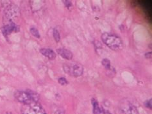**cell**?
I'll use <instances>...</instances> for the list:
<instances>
[{"label":"cell","instance_id":"obj_9","mask_svg":"<svg viewBox=\"0 0 152 114\" xmlns=\"http://www.w3.org/2000/svg\"><path fill=\"white\" fill-rule=\"evenodd\" d=\"M92 104L93 107V114H99L101 110V108L99 107L98 102L94 98L92 99Z\"/></svg>","mask_w":152,"mask_h":114},{"label":"cell","instance_id":"obj_16","mask_svg":"<svg viewBox=\"0 0 152 114\" xmlns=\"http://www.w3.org/2000/svg\"><path fill=\"white\" fill-rule=\"evenodd\" d=\"M151 101H152V99H150V100L147 101L146 102V103H145L146 107L147 108H150V109H151Z\"/></svg>","mask_w":152,"mask_h":114},{"label":"cell","instance_id":"obj_1","mask_svg":"<svg viewBox=\"0 0 152 114\" xmlns=\"http://www.w3.org/2000/svg\"><path fill=\"white\" fill-rule=\"evenodd\" d=\"M102 42L110 49L120 51L123 47V43L121 38L117 35L110 33H104L101 36Z\"/></svg>","mask_w":152,"mask_h":114},{"label":"cell","instance_id":"obj_4","mask_svg":"<svg viewBox=\"0 0 152 114\" xmlns=\"http://www.w3.org/2000/svg\"><path fill=\"white\" fill-rule=\"evenodd\" d=\"M63 69L64 72L70 76L77 78L82 76L83 73V67L80 64L76 63L72 65L64 64Z\"/></svg>","mask_w":152,"mask_h":114},{"label":"cell","instance_id":"obj_5","mask_svg":"<svg viewBox=\"0 0 152 114\" xmlns=\"http://www.w3.org/2000/svg\"><path fill=\"white\" fill-rule=\"evenodd\" d=\"M120 110L123 114H139L137 108L129 101L124 100L120 105Z\"/></svg>","mask_w":152,"mask_h":114},{"label":"cell","instance_id":"obj_18","mask_svg":"<svg viewBox=\"0 0 152 114\" xmlns=\"http://www.w3.org/2000/svg\"><path fill=\"white\" fill-rule=\"evenodd\" d=\"M145 57L147 58H151V52H148L145 54Z\"/></svg>","mask_w":152,"mask_h":114},{"label":"cell","instance_id":"obj_12","mask_svg":"<svg viewBox=\"0 0 152 114\" xmlns=\"http://www.w3.org/2000/svg\"><path fill=\"white\" fill-rule=\"evenodd\" d=\"M53 37L57 42H58L61 41V35H60L57 29H54L53 30Z\"/></svg>","mask_w":152,"mask_h":114},{"label":"cell","instance_id":"obj_6","mask_svg":"<svg viewBox=\"0 0 152 114\" xmlns=\"http://www.w3.org/2000/svg\"><path fill=\"white\" fill-rule=\"evenodd\" d=\"M57 53L60 56L62 57L63 58L66 59L67 60H70L73 57V54L69 50L64 49V48H60L57 49Z\"/></svg>","mask_w":152,"mask_h":114},{"label":"cell","instance_id":"obj_13","mask_svg":"<svg viewBox=\"0 0 152 114\" xmlns=\"http://www.w3.org/2000/svg\"><path fill=\"white\" fill-rule=\"evenodd\" d=\"M107 75L110 76V77H114L115 74V70L114 68L112 67V68L109 70H107Z\"/></svg>","mask_w":152,"mask_h":114},{"label":"cell","instance_id":"obj_8","mask_svg":"<svg viewBox=\"0 0 152 114\" xmlns=\"http://www.w3.org/2000/svg\"><path fill=\"white\" fill-rule=\"evenodd\" d=\"M16 28L17 27L14 23H11L4 26L2 29V31L3 33L5 35H9L12 32H13V31H16Z\"/></svg>","mask_w":152,"mask_h":114},{"label":"cell","instance_id":"obj_14","mask_svg":"<svg viewBox=\"0 0 152 114\" xmlns=\"http://www.w3.org/2000/svg\"><path fill=\"white\" fill-rule=\"evenodd\" d=\"M58 83L61 84V85H67V84H68V81H67V80L64 77L60 78L58 80Z\"/></svg>","mask_w":152,"mask_h":114},{"label":"cell","instance_id":"obj_11","mask_svg":"<svg viewBox=\"0 0 152 114\" xmlns=\"http://www.w3.org/2000/svg\"><path fill=\"white\" fill-rule=\"evenodd\" d=\"M30 33L36 38H40V37H41V35H40V33L39 32L37 28H34V27H32V28H30Z\"/></svg>","mask_w":152,"mask_h":114},{"label":"cell","instance_id":"obj_15","mask_svg":"<svg viewBox=\"0 0 152 114\" xmlns=\"http://www.w3.org/2000/svg\"><path fill=\"white\" fill-rule=\"evenodd\" d=\"M64 3L65 4V5L66 6V7L68 9H71L72 7H73V4H72V3L71 2V1H63Z\"/></svg>","mask_w":152,"mask_h":114},{"label":"cell","instance_id":"obj_2","mask_svg":"<svg viewBox=\"0 0 152 114\" xmlns=\"http://www.w3.org/2000/svg\"><path fill=\"white\" fill-rule=\"evenodd\" d=\"M15 99L23 104H29L33 102H38L39 96L37 93L30 90H19L15 92Z\"/></svg>","mask_w":152,"mask_h":114},{"label":"cell","instance_id":"obj_17","mask_svg":"<svg viewBox=\"0 0 152 114\" xmlns=\"http://www.w3.org/2000/svg\"><path fill=\"white\" fill-rule=\"evenodd\" d=\"M99 114H111V113H110L109 111L105 110L102 109V108H101L100 112H99Z\"/></svg>","mask_w":152,"mask_h":114},{"label":"cell","instance_id":"obj_7","mask_svg":"<svg viewBox=\"0 0 152 114\" xmlns=\"http://www.w3.org/2000/svg\"><path fill=\"white\" fill-rule=\"evenodd\" d=\"M40 52L44 56L47 57L50 60H55L56 58V53L53 50H52L50 48H42L40 49Z\"/></svg>","mask_w":152,"mask_h":114},{"label":"cell","instance_id":"obj_3","mask_svg":"<svg viewBox=\"0 0 152 114\" xmlns=\"http://www.w3.org/2000/svg\"><path fill=\"white\" fill-rule=\"evenodd\" d=\"M22 114H46L42 106L38 102L24 104L21 109Z\"/></svg>","mask_w":152,"mask_h":114},{"label":"cell","instance_id":"obj_10","mask_svg":"<svg viewBox=\"0 0 152 114\" xmlns=\"http://www.w3.org/2000/svg\"><path fill=\"white\" fill-rule=\"evenodd\" d=\"M102 64L103 65L104 68L106 69V70H109L112 68L110 61L108 58H104L102 61Z\"/></svg>","mask_w":152,"mask_h":114}]
</instances>
